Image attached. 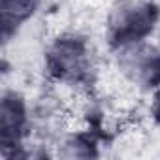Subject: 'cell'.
<instances>
[{
	"mask_svg": "<svg viewBox=\"0 0 160 160\" xmlns=\"http://www.w3.org/2000/svg\"><path fill=\"white\" fill-rule=\"evenodd\" d=\"M119 72L136 85H149L160 75V53L141 40L122 42L117 55Z\"/></svg>",
	"mask_w": 160,
	"mask_h": 160,
	"instance_id": "6da1fadb",
	"label": "cell"
},
{
	"mask_svg": "<svg viewBox=\"0 0 160 160\" xmlns=\"http://www.w3.org/2000/svg\"><path fill=\"white\" fill-rule=\"evenodd\" d=\"M49 68L64 83L79 81L91 68V57L85 43L70 36L58 38L49 49Z\"/></svg>",
	"mask_w": 160,
	"mask_h": 160,
	"instance_id": "7a4b0ae2",
	"label": "cell"
},
{
	"mask_svg": "<svg viewBox=\"0 0 160 160\" xmlns=\"http://www.w3.org/2000/svg\"><path fill=\"white\" fill-rule=\"evenodd\" d=\"M109 28L121 42L139 40V36L151 27V6L141 0H119L109 12Z\"/></svg>",
	"mask_w": 160,
	"mask_h": 160,
	"instance_id": "3957f363",
	"label": "cell"
},
{
	"mask_svg": "<svg viewBox=\"0 0 160 160\" xmlns=\"http://www.w3.org/2000/svg\"><path fill=\"white\" fill-rule=\"evenodd\" d=\"M27 128V108L19 94L6 92L0 106V132L4 147L19 145Z\"/></svg>",
	"mask_w": 160,
	"mask_h": 160,
	"instance_id": "277c9868",
	"label": "cell"
},
{
	"mask_svg": "<svg viewBox=\"0 0 160 160\" xmlns=\"http://www.w3.org/2000/svg\"><path fill=\"white\" fill-rule=\"evenodd\" d=\"M36 6L38 0H2L0 13H2V28L6 40L10 34H15V30L30 19Z\"/></svg>",
	"mask_w": 160,
	"mask_h": 160,
	"instance_id": "5b68a950",
	"label": "cell"
},
{
	"mask_svg": "<svg viewBox=\"0 0 160 160\" xmlns=\"http://www.w3.org/2000/svg\"><path fill=\"white\" fill-rule=\"evenodd\" d=\"M57 154L66 156V158H81V156H91L92 145L83 138V136H66L58 141L57 145Z\"/></svg>",
	"mask_w": 160,
	"mask_h": 160,
	"instance_id": "8992f818",
	"label": "cell"
}]
</instances>
